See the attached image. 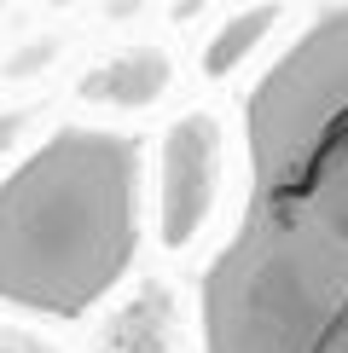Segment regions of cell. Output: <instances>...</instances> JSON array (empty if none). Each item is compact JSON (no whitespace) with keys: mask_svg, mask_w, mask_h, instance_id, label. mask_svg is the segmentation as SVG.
I'll list each match as a JSON object with an SVG mask.
<instances>
[{"mask_svg":"<svg viewBox=\"0 0 348 353\" xmlns=\"http://www.w3.org/2000/svg\"><path fill=\"white\" fill-rule=\"evenodd\" d=\"M250 197L203 272V353H348V6L244 105Z\"/></svg>","mask_w":348,"mask_h":353,"instance_id":"obj_1","label":"cell"},{"mask_svg":"<svg viewBox=\"0 0 348 353\" xmlns=\"http://www.w3.org/2000/svg\"><path fill=\"white\" fill-rule=\"evenodd\" d=\"M168 76H174V64H168L163 47H128V52H116L110 64H99L93 76L81 81V93L93 99V105L145 110V105H157V99L168 93Z\"/></svg>","mask_w":348,"mask_h":353,"instance_id":"obj_5","label":"cell"},{"mask_svg":"<svg viewBox=\"0 0 348 353\" xmlns=\"http://www.w3.org/2000/svg\"><path fill=\"white\" fill-rule=\"evenodd\" d=\"M0 353H58V347H52V342H41V336H29V330L0 325Z\"/></svg>","mask_w":348,"mask_h":353,"instance_id":"obj_7","label":"cell"},{"mask_svg":"<svg viewBox=\"0 0 348 353\" xmlns=\"http://www.w3.org/2000/svg\"><path fill=\"white\" fill-rule=\"evenodd\" d=\"M18 128H23V116H0V151H6V145L18 139Z\"/></svg>","mask_w":348,"mask_h":353,"instance_id":"obj_8","label":"cell"},{"mask_svg":"<svg viewBox=\"0 0 348 353\" xmlns=\"http://www.w3.org/2000/svg\"><path fill=\"white\" fill-rule=\"evenodd\" d=\"M99 353H180V307L168 284H145L110 313Z\"/></svg>","mask_w":348,"mask_h":353,"instance_id":"obj_4","label":"cell"},{"mask_svg":"<svg viewBox=\"0 0 348 353\" xmlns=\"http://www.w3.org/2000/svg\"><path fill=\"white\" fill-rule=\"evenodd\" d=\"M273 23H279V6H273V0H261V6L238 12V18H226L221 29H215V41L203 47V76H232V70H238L244 58L267 41Z\"/></svg>","mask_w":348,"mask_h":353,"instance_id":"obj_6","label":"cell"},{"mask_svg":"<svg viewBox=\"0 0 348 353\" xmlns=\"http://www.w3.org/2000/svg\"><path fill=\"white\" fill-rule=\"evenodd\" d=\"M139 238V151L110 128H64L0 180V301L87 313Z\"/></svg>","mask_w":348,"mask_h":353,"instance_id":"obj_2","label":"cell"},{"mask_svg":"<svg viewBox=\"0 0 348 353\" xmlns=\"http://www.w3.org/2000/svg\"><path fill=\"white\" fill-rule=\"evenodd\" d=\"M221 197V122L209 110H192L163 134L157 157V232L168 249H186L209 226Z\"/></svg>","mask_w":348,"mask_h":353,"instance_id":"obj_3","label":"cell"}]
</instances>
